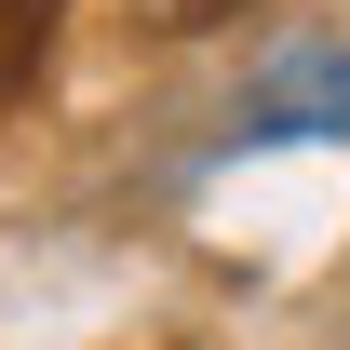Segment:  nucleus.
Here are the masks:
<instances>
[{
    "label": "nucleus",
    "mask_w": 350,
    "mask_h": 350,
    "mask_svg": "<svg viewBox=\"0 0 350 350\" xmlns=\"http://www.w3.org/2000/svg\"><path fill=\"white\" fill-rule=\"evenodd\" d=\"M41 54H54V0H0V94H27Z\"/></svg>",
    "instance_id": "obj_1"
}]
</instances>
